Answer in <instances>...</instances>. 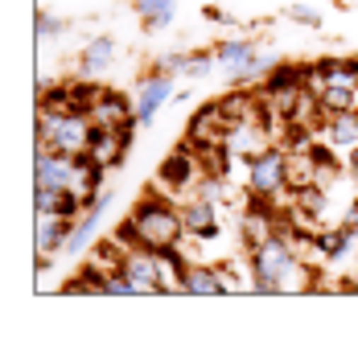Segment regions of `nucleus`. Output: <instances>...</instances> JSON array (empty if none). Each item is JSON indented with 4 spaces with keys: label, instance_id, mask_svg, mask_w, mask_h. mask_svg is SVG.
I'll return each instance as SVG.
<instances>
[{
    "label": "nucleus",
    "instance_id": "4be33fe9",
    "mask_svg": "<svg viewBox=\"0 0 358 362\" xmlns=\"http://www.w3.org/2000/svg\"><path fill=\"white\" fill-rule=\"evenodd\" d=\"M289 17H292V21H301V25H313V29L321 25V17H317L313 8H305V4H292V8H289Z\"/></svg>",
    "mask_w": 358,
    "mask_h": 362
},
{
    "label": "nucleus",
    "instance_id": "393cba45",
    "mask_svg": "<svg viewBox=\"0 0 358 362\" xmlns=\"http://www.w3.org/2000/svg\"><path fill=\"white\" fill-rule=\"evenodd\" d=\"M169 21H173V13H157V17H144V25H149V29H165Z\"/></svg>",
    "mask_w": 358,
    "mask_h": 362
},
{
    "label": "nucleus",
    "instance_id": "b1692460",
    "mask_svg": "<svg viewBox=\"0 0 358 362\" xmlns=\"http://www.w3.org/2000/svg\"><path fill=\"white\" fill-rule=\"evenodd\" d=\"M62 29H67V25L62 21H54V17H37V37H50V33H62Z\"/></svg>",
    "mask_w": 358,
    "mask_h": 362
},
{
    "label": "nucleus",
    "instance_id": "bb28decb",
    "mask_svg": "<svg viewBox=\"0 0 358 362\" xmlns=\"http://www.w3.org/2000/svg\"><path fill=\"white\" fill-rule=\"evenodd\" d=\"M350 173H354V177H358V144H354V148H350Z\"/></svg>",
    "mask_w": 358,
    "mask_h": 362
},
{
    "label": "nucleus",
    "instance_id": "0eeeda50",
    "mask_svg": "<svg viewBox=\"0 0 358 362\" xmlns=\"http://www.w3.org/2000/svg\"><path fill=\"white\" fill-rule=\"evenodd\" d=\"M178 288L190 296H219V293H226V280L214 264H185Z\"/></svg>",
    "mask_w": 358,
    "mask_h": 362
},
{
    "label": "nucleus",
    "instance_id": "aec40b11",
    "mask_svg": "<svg viewBox=\"0 0 358 362\" xmlns=\"http://www.w3.org/2000/svg\"><path fill=\"white\" fill-rule=\"evenodd\" d=\"M140 17H157V13H173V0H136Z\"/></svg>",
    "mask_w": 358,
    "mask_h": 362
},
{
    "label": "nucleus",
    "instance_id": "39448f33",
    "mask_svg": "<svg viewBox=\"0 0 358 362\" xmlns=\"http://www.w3.org/2000/svg\"><path fill=\"white\" fill-rule=\"evenodd\" d=\"M226 128H231V119L223 115V107H219V103H206V107H198V112H194V119H190V128H185V136H190V148L223 144Z\"/></svg>",
    "mask_w": 358,
    "mask_h": 362
},
{
    "label": "nucleus",
    "instance_id": "5701e85b",
    "mask_svg": "<svg viewBox=\"0 0 358 362\" xmlns=\"http://www.w3.org/2000/svg\"><path fill=\"white\" fill-rule=\"evenodd\" d=\"M210 70V54H190V62H185V74H194V78H202Z\"/></svg>",
    "mask_w": 358,
    "mask_h": 362
},
{
    "label": "nucleus",
    "instance_id": "4468645a",
    "mask_svg": "<svg viewBox=\"0 0 358 362\" xmlns=\"http://www.w3.org/2000/svg\"><path fill=\"white\" fill-rule=\"evenodd\" d=\"M325 136H330V144H334V148H354V144H358V112L330 115Z\"/></svg>",
    "mask_w": 358,
    "mask_h": 362
},
{
    "label": "nucleus",
    "instance_id": "dca6fc26",
    "mask_svg": "<svg viewBox=\"0 0 358 362\" xmlns=\"http://www.w3.org/2000/svg\"><path fill=\"white\" fill-rule=\"evenodd\" d=\"M317 83L321 87H354L358 62H317Z\"/></svg>",
    "mask_w": 358,
    "mask_h": 362
},
{
    "label": "nucleus",
    "instance_id": "ddd939ff",
    "mask_svg": "<svg viewBox=\"0 0 358 362\" xmlns=\"http://www.w3.org/2000/svg\"><path fill=\"white\" fill-rule=\"evenodd\" d=\"M115 62V37H91L83 45V58H79V70L83 74H99Z\"/></svg>",
    "mask_w": 358,
    "mask_h": 362
},
{
    "label": "nucleus",
    "instance_id": "f257e3e1",
    "mask_svg": "<svg viewBox=\"0 0 358 362\" xmlns=\"http://www.w3.org/2000/svg\"><path fill=\"white\" fill-rule=\"evenodd\" d=\"M251 280L255 293H301L309 288V268L292 255L289 239L268 235L264 243L251 247Z\"/></svg>",
    "mask_w": 358,
    "mask_h": 362
},
{
    "label": "nucleus",
    "instance_id": "cd10ccee",
    "mask_svg": "<svg viewBox=\"0 0 358 362\" xmlns=\"http://www.w3.org/2000/svg\"><path fill=\"white\" fill-rule=\"evenodd\" d=\"M354 288H358V284H354Z\"/></svg>",
    "mask_w": 358,
    "mask_h": 362
},
{
    "label": "nucleus",
    "instance_id": "9d476101",
    "mask_svg": "<svg viewBox=\"0 0 358 362\" xmlns=\"http://www.w3.org/2000/svg\"><path fill=\"white\" fill-rule=\"evenodd\" d=\"M124 148H128V140L115 132V128H99V124H95V136H91V144H87V157L95 160V165L112 169L115 160L124 157Z\"/></svg>",
    "mask_w": 358,
    "mask_h": 362
},
{
    "label": "nucleus",
    "instance_id": "f3484780",
    "mask_svg": "<svg viewBox=\"0 0 358 362\" xmlns=\"http://www.w3.org/2000/svg\"><path fill=\"white\" fill-rule=\"evenodd\" d=\"M354 230L350 226H342V230H325V235H313V247L321 251V255H330V259H337V255H346V251L354 247Z\"/></svg>",
    "mask_w": 358,
    "mask_h": 362
},
{
    "label": "nucleus",
    "instance_id": "423d86ee",
    "mask_svg": "<svg viewBox=\"0 0 358 362\" xmlns=\"http://www.w3.org/2000/svg\"><path fill=\"white\" fill-rule=\"evenodd\" d=\"M173 95V78L161 70V74H153V78H144L140 83V95H136V103H132V112H136V124H149L153 115L161 112V103Z\"/></svg>",
    "mask_w": 358,
    "mask_h": 362
},
{
    "label": "nucleus",
    "instance_id": "1a4fd4ad",
    "mask_svg": "<svg viewBox=\"0 0 358 362\" xmlns=\"http://www.w3.org/2000/svg\"><path fill=\"white\" fill-rule=\"evenodd\" d=\"M70 218H58V214H37V255H54L70 243Z\"/></svg>",
    "mask_w": 358,
    "mask_h": 362
},
{
    "label": "nucleus",
    "instance_id": "f03ea898",
    "mask_svg": "<svg viewBox=\"0 0 358 362\" xmlns=\"http://www.w3.org/2000/svg\"><path fill=\"white\" fill-rule=\"evenodd\" d=\"M132 226H136V239L140 247L149 251H169L181 243V230H185V218L169 202L161 198H144V202L132 210Z\"/></svg>",
    "mask_w": 358,
    "mask_h": 362
},
{
    "label": "nucleus",
    "instance_id": "7ed1b4c3",
    "mask_svg": "<svg viewBox=\"0 0 358 362\" xmlns=\"http://www.w3.org/2000/svg\"><path fill=\"white\" fill-rule=\"evenodd\" d=\"M95 136V119L87 112H42L37 119V144H50L54 153L87 157V144Z\"/></svg>",
    "mask_w": 358,
    "mask_h": 362
},
{
    "label": "nucleus",
    "instance_id": "9b49d317",
    "mask_svg": "<svg viewBox=\"0 0 358 362\" xmlns=\"http://www.w3.org/2000/svg\"><path fill=\"white\" fill-rule=\"evenodd\" d=\"M95 202V198H91ZM83 194L74 189H37V214H58V218H74L83 206H91Z\"/></svg>",
    "mask_w": 358,
    "mask_h": 362
},
{
    "label": "nucleus",
    "instance_id": "a211bd4d",
    "mask_svg": "<svg viewBox=\"0 0 358 362\" xmlns=\"http://www.w3.org/2000/svg\"><path fill=\"white\" fill-rule=\"evenodd\" d=\"M317 160H313V153H305V157H289V189H296V194H301V189H309V185H313V169Z\"/></svg>",
    "mask_w": 358,
    "mask_h": 362
},
{
    "label": "nucleus",
    "instance_id": "20e7f679",
    "mask_svg": "<svg viewBox=\"0 0 358 362\" xmlns=\"http://www.w3.org/2000/svg\"><path fill=\"white\" fill-rule=\"evenodd\" d=\"M280 189H289V157L280 148H264L260 157L247 160V194L268 202Z\"/></svg>",
    "mask_w": 358,
    "mask_h": 362
},
{
    "label": "nucleus",
    "instance_id": "412c9836",
    "mask_svg": "<svg viewBox=\"0 0 358 362\" xmlns=\"http://www.w3.org/2000/svg\"><path fill=\"white\" fill-rule=\"evenodd\" d=\"M185 62H190V54H185V49H178V54H165L157 66L165 70V74H173V70H185Z\"/></svg>",
    "mask_w": 358,
    "mask_h": 362
},
{
    "label": "nucleus",
    "instance_id": "2eb2a0df",
    "mask_svg": "<svg viewBox=\"0 0 358 362\" xmlns=\"http://www.w3.org/2000/svg\"><path fill=\"white\" fill-rule=\"evenodd\" d=\"M317 103H321V107H325L330 115L358 112V83H354V87H321Z\"/></svg>",
    "mask_w": 358,
    "mask_h": 362
},
{
    "label": "nucleus",
    "instance_id": "f8f14e48",
    "mask_svg": "<svg viewBox=\"0 0 358 362\" xmlns=\"http://www.w3.org/2000/svg\"><path fill=\"white\" fill-rule=\"evenodd\" d=\"M198 169H202L198 148H181V153H173V157L161 165V181L173 185V189H181V185H190V181L198 177Z\"/></svg>",
    "mask_w": 358,
    "mask_h": 362
},
{
    "label": "nucleus",
    "instance_id": "6e6552de",
    "mask_svg": "<svg viewBox=\"0 0 358 362\" xmlns=\"http://www.w3.org/2000/svg\"><path fill=\"white\" fill-rule=\"evenodd\" d=\"M181 218H185V235H194L202 243H210V239H219L223 230H219V218H214V202L210 198H194L190 206H181Z\"/></svg>",
    "mask_w": 358,
    "mask_h": 362
},
{
    "label": "nucleus",
    "instance_id": "6ab92c4d",
    "mask_svg": "<svg viewBox=\"0 0 358 362\" xmlns=\"http://www.w3.org/2000/svg\"><path fill=\"white\" fill-rule=\"evenodd\" d=\"M301 210H305V214H321V210H325V194H321L317 185L301 189Z\"/></svg>",
    "mask_w": 358,
    "mask_h": 362
},
{
    "label": "nucleus",
    "instance_id": "a878e982",
    "mask_svg": "<svg viewBox=\"0 0 358 362\" xmlns=\"http://www.w3.org/2000/svg\"><path fill=\"white\" fill-rule=\"evenodd\" d=\"M342 226H350V230L358 235V202L350 206V210H346V223H342Z\"/></svg>",
    "mask_w": 358,
    "mask_h": 362
}]
</instances>
